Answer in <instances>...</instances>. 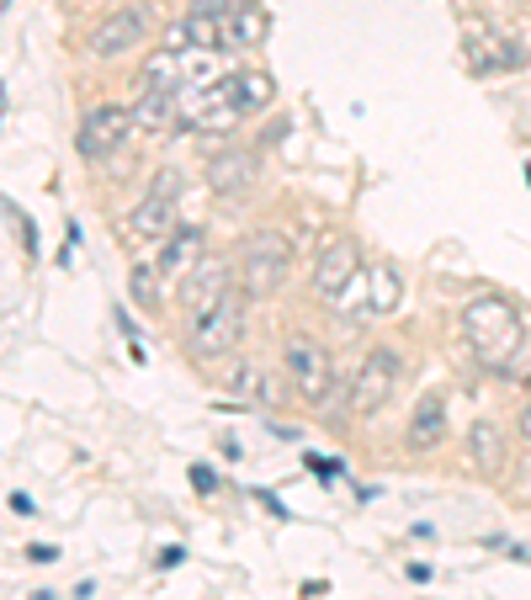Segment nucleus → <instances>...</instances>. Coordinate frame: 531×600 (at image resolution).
I'll return each mask as SVG.
<instances>
[{
  "instance_id": "9",
  "label": "nucleus",
  "mask_w": 531,
  "mask_h": 600,
  "mask_svg": "<svg viewBox=\"0 0 531 600\" xmlns=\"http://www.w3.org/2000/svg\"><path fill=\"white\" fill-rule=\"evenodd\" d=\"M149 6H118V11H107L97 27H91V38H86V49L97 53V59H122V53H133L139 43L149 38Z\"/></svg>"
},
{
  "instance_id": "13",
  "label": "nucleus",
  "mask_w": 531,
  "mask_h": 600,
  "mask_svg": "<svg viewBox=\"0 0 531 600\" xmlns=\"http://www.w3.org/2000/svg\"><path fill=\"white\" fill-rule=\"evenodd\" d=\"M441 436H447V393H435L431 388V393H420V404H414L404 447H410V452H435Z\"/></svg>"
},
{
  "instance_id": "1",
  "label": "nucleus",
  "mask_w": 531,
  "mask_h": 600,
  "mask_svg": "<svg viewBox=\"0 0 531 600\" xmlns=\"http://www.w3.org/2000/svg\"><path fill=\"white\" fill-rule=\"evenodd\" d=\"M462 330L473 340L479 361H489V367H510L515 346H521V319H515V309H510L505 298H494V292H483V298H473V303L462 309Z\"/></svg>"
},
{
  "instance_id": "5",
  "label": "nucleus",
  "mask_w": 531,
  "mask_h": 600,
  "mask_svg": "<svg viewBox=\"0 0 531 600\" xmlns=\"http://www.w3.org/2000/svg\"><path fill=\"white\" fill-rule=\"evenodd\" d=\"M181 118H187L192 133H229L244 118L240 74H213L208 86H197L192 97L181 101Z\"/></svg>"
},
{
  "instance_id": "26",
  "label": "nucleus",
  "mask_w": 531,
  "mask_h": 600,
  "mask_svg": "<svg viewBox=\"0 0 531 600\" xmlns=\"http://www.w3.org/2000/svg\"><path fill=\"white\" fill-rule=\"evenodd\" d=\"M27 558H32V563H53V558H59V552H53L49 542H32V548H27Z\"/></svg>"
},
{
  "instance_id": "14",
  "label": "nucleus",
  "mask_w": 531,
  "mask_h": 600,
  "mask_svg": "<svg viewBox=\"0 0 531 600\" xmlns=\"http://www.w3.org/2000/svg\"><path fill=\"white\" fill-rule=\"evenodd\" d=\"M250 181H256V154L250 149H223L208 160V187L218 197H240L250 192Z\"/></svg>"
},
{
  "instance_id": "12",
  "label": "nucleus",
  "mask_w": 531,
  "mask_h": 600,
  "mask_svg": "<svg viewBox=\"0 0 531 600\" xmlns=\"http://www.w3.org/2000/svg\"><path fill=\"white\" fill-rule=\"evenodd\" d=\"M229 277H234V266L229 261H208V256H202V261L181 277V309H187V319H197L202 309H213L218 298L234 288Z\"/></svg>"
},
{
  "instance_id": "27",
  "label": "nucleus",
  "mask_w": 531,
  "mask_h": 600,
  "mask_svg": "<svg viewBox=\"0 0 531 600\" xmlns=\"http://www.w3.org/2000/svg\"><path fill=\"white\" fill-rule=\"evenodd\" d=\"M515 431H521V441H527V447H531V404L521 409V414H515Z\"/></svg>"
},
{
  "instance_id": "8",
  "label": "nucleus",
  "mask_w": 531,
  "mask_h": 600,
  "mask_svg": "<svg viewBox=\"0 0 531 600\" xmlns=\"http://www.w3.org/2000/svg\"><path fill=\"white\" fill-rule=\"evenodd\" d=\"M128 133H133V112L118 107V101H107V107H91L80 128H74V149L91 160V166H107L122 144H128Z\"/></svg>"
},
{
  "instance_id": "17",
  "label": "nucleus",
  "mask_w": 531,
  "mask_h": 600,
  "mask_svg": "<svg viewBox=\"0 0 531 600\" xmlns=\"http://www.w3.org/2000/svg\"><path fill=\"white\" fill-rule=\"evenodd\" d=\"M197 261H202V229H176V234L166 240V250H160V261H154V266H160L166 277H187Z\"/></svg>"
},
{
  "instance_id": "2",
  "label": "nucleus",
  "mask_w": 531,
  "mask_h": 600,
  "mask_svg": "<svg viewBox=\"0 0 531 600\" xmlns=\"http://www.w3.org/2000/svg\"><path fill=\"white\" fill-rule=\"evenodd\" d=\"M244 309H250L244 288H229L213 303V309L197 313L192 324H187V357H192V361L229 357V351H234V346L244 340Z\"/></svg>"
},
{
  "instance_id": "20",
  "label": "nucleus",
  "mask_w": 531,
  "mask_h": 600,
  "mask_svg": "<svg viewBox=\"0 0 531 600\" xmlns=\"http://www.w3.org/2000/svg\"><path fill=\"white\" fill-rule=\"evenodd\" d=\"M223 388H229V393H234V399H256V404H261L266 372H261V367H256V361H240V367H234V372H229V378H223Z\"/></svg>"
},
{
  "instance_id": "24",
  "label": "nucleus",
  "mask_w": 531,
  "mask_h": 600,
  "mask_svg": "<svg viewBox=\"0 0 531 600\" xmlns=\"http://www.w3.org/2000/svg\"><path fill=\"white\" fill-rule=\"evenodd\" d=\"M240 6H250V0H192V11H208V17H234Z\"/></svg>"
},
{
  "instance_id": "15",
  "label": "nucleus",
  "mask_w": 531,
  "mask_h": 600,
  "mask_svg": "<svg viewBox=\"0 0 531 600\" xmlns=\"http://www.w3.org/2000/svg\"><path fill=\"white\" fill-rule=\"evenodd\" d=\"M128 112H133V128L139 133H166L170 122L181 118V97L176 91H149V86H139V101Z\"/></svg>"
},
{
  "instance_id": "30",
  "label": "nucleus",
  "mask_w": 531,
  "mask_h": 600,
  "mask_svg": "<svg viewBox=\"0 0 531 600\" xmlns=\"http://www.w3.org/2000/svg\"><path fill=\"white\" fill-rule=\"evenodd\" d=\"M527 187H531V166H527Z\"/></svg>"
},
{
  "instance_id": "21",
  "label": "nucleus",
  "mask_w": 531,
  "mask_h": 600,
  "mask_svg": "<svg viewBox=\"0 0 531 600\" xmlns=\"http://www.w3.org/2000/svg\"><path fill=\"white\" fill-rule=\"evenodd\" d=\"M240 97H244V118H250V112H261V107H271V97H277V86H271V74L244 70V74H240Z\"/></svg>"
},
{
  "instance_id": "29",
  "label": "nucleus",
  "mask_w": 531,
  "mask_h": 600,
  "mask_svg": "<svg viewBox=\"0 0 531 600\" xmlns=\"http://www.w3.org/2000/svg\"><path fill=\"white\" fill-rule=\"evenodd\" d=\"M181 558H187V552H181V548H166V552H160V569H176Z\"/></svg>"
},
{
  "instance_id": "4",
  "label": "nucleus",
  "mask_w": 531,
  "mask_h": 600,
  "mask_svg": "<svg viewBox=\"0 0 531 600\" xmlns=\"http://www.w3.org/2000/svg\"><path fill=\"white\" fill-rule=\"evenodd\" d=\"M399 383H404V357L393 346H372L357 367V378L345 383V414H357V420L378 414L399 393Z\"/></svg>"
},
{
  "instance_id": "22",
  "label": "nucleus",
  "mask_w": 531,
  "mask_h": 600,
  "mask_svg": "<svg viewBox=\"0 0 531 600\" xmlns=\"http://www.w3.org/2000/svg\"><path fill=\"white\" fill-rule=\"evenodd\" d=\"M128 288H133V298L139 303H154V292H160V266H133V277H128Z\"/></svg>"
},
{
  "instance_id": "16",
  "label": "nucleus",
  "mask_w": 531,
  "mask_h": 600,
  "mask_svg": "<svg viewBox=\"0 0 531 600\" xmlns=\"http://www.w3.org/2000/svg\"><path fill=\"white\" fill-rule=\"evenodd\" d=\"M468 462L479 468V473H500L505 468V436L494 420H479L473 431H468Z\"/></svg>"
},
{
  "instance_id": "23",
  "label": "nucleus",
  "mask_w": 531,
  "mask_h": 600,
  "mask_svg": "<svg viewBox=\"0 0 531 600\" xmlns=\"http://www.w3.org/2000/svg\"><path fill=\"white\" fill-rule=\"evenodd\" d=\"M303 468H309L319 483H335V479H340V457H309Z\"/></svg>"
},
{
  "instance_id": "19",
  "label": "nucleus",
  "mask_w": 531,
  "mask_h": 600,
  "mask_svg": "<svg viewBox=\"0 0 531 600\" xmlns=\"http://www.w3.org/2000/svg\"><path fill=\"white\" fill-rule=\"evenodd\" d=\"M473 64H479V70H489V74L521 70V64H527V49H521V43H510V38H494V43H489V49H483Z\"/></svg>"
},
{
  "instance_id": "6",
  "label": "nucleus",
  "mask_w": 531,
  "mask_h": 600,
  "mask_svg": "<svg viewBox=\"0 0 531 600\" xmlns=\"http://www.w3.org/2000/svg\"><path fill=\"white\" fill-rule=\"evenodd\" d=\"M282 367H288V378L298 383V393L309 399V404H330L335 399V367H330V351L319 346L314 336H303V330H292L288 346H282Z\"/></svg>"
},
{
  "instance_id": "11",
  "label": "nucleus",
  "mask_w": 531,
  "mask_h": 600,
  "mask_svg": "<svg viewBox=\"0 0 531 600\" xmlns=\"http://www.w3.org/2000/svg\"><path fill=\"white\" fill-rule=\"evenodd\" d=\"M362 271V250L351 240H335V244H324L314 256V298L319 303H335L340 292L351 288V277Z\"/></svg>"
},
{
  "instance_id": "18",
  "label": "nucleus",
  "mask_w": 531,
  "mask_h": 600,
  "mask_svg": "<svg viewBox=\"0 0 531 600\" xmlns=\"http://www.w3.org/2000/svg\"><path fill=\"white\" fill-rule=\"evenodd\" d=\"M399 298H404L399 271H393L388 261H378L372 271H367V313H393L399 309Z\"/></svg>"
},
{
  "instance_id": "3",
  "label": "nucleus",
  "mask_w": 531,
  "mask_h": 600,
  "mask_svg": "<svg viewBox=\"0 0 531 600\" xmlns=\"http://www.w3.org/2000/svg\"><path fill=\"white\" fill-rule=\"evenodd\" d=\"M288 271H292L288 234H277V229H256V234L240 244V288H244L250 303H256V298H271V292L288 282Z\"/></svg>"
},
{
  "instance_id": "28",
  "label": "nucleus",
  "mask_w": 531,
  "mask_h": 600,
  "mask_svg": "<svg viewBox=\"0 0 531 600\" xmlns=\"http://www.w3.org/2000/svg\"><path fill=\"white\" fill-rule=\"evenodd\" d=\"M11 510H17V516H38V510H32V500H27L22 489H17V494H11Z\"/></svg>"
},
{
  "instance_id": "7",
  "label": "nucleus",
  "mask_w": 531,
  "mask_h": 600,
  "mask_svg": "<svg viewBox=\"0 0 531 600\" xmlns=\"http://www.w3.org/2000/svg\"><path fill=\"white\" fill-rule=\"evenodd\" d=\"M176 229H181V218H176V176L166 170L160 187L122 218V240L133 244V250H149V244H166Z\"/></svg>"
},
{
  "instance_id": "10",
  "label": "nucleus",
  "mask_w": 531,
  "mask_h": 600,
  "mask_svg": "<svg viewBox=\"0 0 531 600\" xmlns=\"http://www.w3.org/2000/svg\"><path fill=\"white\" fill-rule=\"evenodd\" d=\"M202 74H208V64H202L197 49H154L144 59V70H139V86H149V91H176L181 97V86H192Z\"/></svg>"
},
{
  "instance_id": "25",
  "label": "nucleus",
  "mask_w": 531,
  "mask_h": 600,
  "mask_svg": "<svg viewBox=\"0 0 531 600\" xmlns=\"http://www.w3.org/2000/svg\"><path fill=\"white\" fill-rule=\"evenodd\" d=\"M192 483H197V494H213V489H218L213 468H192Z\"/></svg>"
}]
</instances>
